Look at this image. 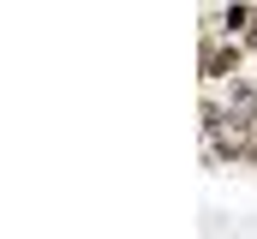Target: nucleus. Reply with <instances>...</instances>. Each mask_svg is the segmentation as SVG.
I'll use <instances>...</instances> for the list:
<instances>
[{
  "mask_svg": "<svg viewBox=\"0 0 257 239\" xmlns=\"http://www.w3.org/2000/svg\"><path fill=\"white\" fill-rule=\"evenodd\" d=\"M251 30H257V24H251Z\"/></svg>",
  "mask_w": 257,
  "mask_h": 239,
  "instance_id": "nucleus-1",
  "label": "nucleus"
}]
</instances>
